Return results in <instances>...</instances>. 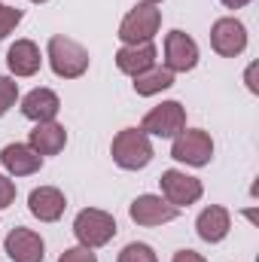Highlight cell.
I'll list each match as a JSON object with an SVG mask.
<instances>
[{
  "mask_svg": "<svg viewBox=\"0 0 259 262\" xmlns=\"http://www.w3.org/2000/svg\"><path fill=\"white\" fill-rule=\"evenodd\" d=\"M3 250L12 262H43V256H46L43 238L37 232H31V229H21V226L6 235Z\"/></svg>",
  "mask_w": 259,
  "mask_h": 262,
  "instance_id": "obj_11",
  "label": "cell"
},
{
  "mask_svg": "<svg viewBox=\"0 0 259 262\" xmlns=\"http://www.w3.org/2000/svg\"><path fill=\"white\" fill-rule=\"evenodd\" d=\"M12 201H15V183H12L6 174H0V210L9 207Z\"/></svg>",
  "mask_w": 259,
  "mask_h": 262,
  "instance_id": "obj_24",
  "label": "cell"
},
{
  "mask_svg": "<svg viewBox=\"0 0 259 262\" xmlns=\"http://www.w3.org/2000/svg\"><path fill=\"white\" fill-rule=\"evenodd\" d=\"M223 6H229V9H241V6H247L250 0H220Z\"/></svg>",
  "mask_w": 259,
  "mask_h": 262,
  "instance_id": "obj_26",
  "label": "cell"
},
{
  "mask_svg": "<svg viewBox=\"0 0 259 262\" xmlns=\"http://www.w3.org/2000/svg\"><path fill=\"white\" fill-rule=\"evenodd\" d=\"M61 110V101L52 89H34L21 98V113L31 122H52Z\"/></svg>",
  "mask_w": 259,
  "mask_h": 262,
  "instance_id": "obj_15",
  "label": "cell"
},
{
  "mask_svg": "<svg viewBox=\"0 0 259 262\" xmlns=\"http://www.w3.org/2000/svg\"><path fill=\"white\" fill-rule=\"evenodd\" d=\"M18 21H21V9H15V6H3V3H0V40H3L6 34H12Z\"/></svg>",
  "mask_w": 259,
  "mask_h": 262,
  "instance_id": "obj_22",
  "label": "cell"
},
{
  "mask_svg": "<svg viewBox=\"0 0 259 262\" xmlns=\"http://www.w3.org/2000/svg\"><path fill=\"white\" fill-rule=\"evenodd\" d=\"M58 262H98V256L89 250V247H70V250H64L61 256H58Z\"/></svg>",
  "mask_w": 259,
  "mask_h": 262,
  "instance_id": "obj_23",
  "label": "cell"
},
{
  "mask_svg": "<svg viewBox=\"0 0 259 262\" xmlns=\"http://www.w3.org/2000/svg\"><path fill=\"white\" fill-rule=\"evenodd\" d=\"M159 183H162V198L168 204H174V207H189L204 192V186H201L198 177H189L186 171H177V168L165 171L159 177Z\"/></svg>",
  "mask_w": 259,
  "mask_h": 262,
  "instance_id": "obj_7",
  "label": "cell"
},
{
  "mask_svg": "<svg viewBox=\"0 0 259 262\" xmlns=\"http://www.w3.org/2000/svg\"><path fill=\"white\" fill-rule=\"evenodd\" d=\"M46 58H49V67L55 70V76H61V79H76L89 70V52L64 34L49 37Z\"/></svg>",
  "mask_w": 259,
  "mask_h": 262,
  "instance_id": "obj_2",
  "label": "cell"
},
{
  "mask_svg": "<svg viewBox=\"0 0 259 262\" xmlns=\"http://www.w3.org/2000/svg\"><path fill=\"white\" fill-rule=\"evenodd\" d=\"M73 235H76V241H79L82 247H89V250L104 247V244H110L113 235H116V220H113V213H107V210L85 207V210H79L76 220H73Z\"/></svg>",
  "mask_w": 259,
  "mask_h": 262,
  "instance_id": "obj_3",
  "label": "cell"
},
{
  "mask_svg": "<svg viewBox=\"0 0 259 262\" xmlns=\"http://www.w3.org/2000/svg\"><path fill=\"white\" fill-rule=\"evenodd\" d=\"M6 64H9V70H12L15 76H34V73L40 70V64H43L37 43H31V40H15V43L9 46V52H6Z\"/></svg>",
  "mask_w": 259,
  "mask_h": 262,
  "instance_id": "obj_17",
  "label": "cell"
},
{
  "mask_svg": "<svg viewBox=\"0 0 259 262\" xmlns=\"http://www.w3.org/2000/svg\"><path fill=\"white\" fill-rule=\"evenodd\" d=\"M229 229H232V216H229V210L220 207V204L204 207V210L198 213V220H195V232H198V238L207 241V244H220V241L229 235Z\"/></svg>",
  "mask_w": 259,
  "mask_h": 262,
  "instance_id": "obj_14",
  "label": "cell"
},
{
  "mask_svg": "<svg viewBox=\"0 0 259 262\" xmlns=\"http://www.w3.org/2000/svg\"><path fill=\"white\" fill-rule=\"evenodd\" d=\"M28 207H31V213H34L40 223H55V220H61V213H64L67 198H64V192L55 189V186H37V189L28 195Z\"/></svg>",
  "mask_w": 259,
  "mask_h": 262,
  "instance_id": "obj_13",
  "label": "cell"
},
{
  "mask_svg": "<svg viewBox=\"0 0 259 262\" xmlns=\"http://www.w3.org/2000/svg\"><path fill=\"white\" fill-rule=\"evenodd\" d=\"M171 262H207V259H204L201 253H195V250H177Z\"/></svg>",
  "mask_w": 259,
  "mask_h": 262,
  "instance_id": "obj_25",
  "label": "cell"
},
{
  "mask_svg": "<svg viewBox=\"0 0 259 262\" xmlns=\"http://www.w3.org/2000/svg\"><path fill=\"white\" fill-rule=\"evenodd\" d=\"M119 262H159V256H156V250H153L149 244L131 241V244H125V247H122Z\"/></svg>",
  "mask_w": 259,
  "mask_h": 262,
  "instance_id": "obj_20",
  "label": "cell"
},
{
  "mask_svg": "<svg viewBox=\"0 0 259 262\" xmlns=\"http://www.w3.org/2000/svg\"><path fill=\"white\" fill-rule=\"evenodd\" d=\"M110 156L119 168L125 171H140L153 162V143H149V134L140 128H122L113 143H110Z\"/></svg>",
  "mask_w": 259,
  "mask_h": 262,
  "instance_id": "obj_1",
  "label": "cell"
},
{
  "mask_svg": "<svg viewBox=\"0 0 259 262\" xmlns=\"http://www.w3.org/2000/svg\"><path fill=\"white\" fill-rule=\"evenodd\" d=\"M159 28H162V9L140 3V6H134L128 15L122 18V25H119V40H122L125 46L153 43V37L159 34Z\"/></svg>",
  "mask_w": 259,
  "mask_h": 262,
  "instance_id": "obj_4",
  "label": "cell"
},
{
  "mask_svg": "<svg viewBox=\"0 0 259 262\" xmlns=\"http://www.w3.org/2000/svg\"><path fill=\"white\" fill-rule=\"evenodd\" d=\"M131 220L137 226H162V223H171L180 216V207L168 204L162 195H137L128 207Z\"/></svg>",
  "mask_w": 259,
  "mask_h": 262,
  "instance_id": "obj_9",
  "label": "cell"
},
{
  "mask_svg": "<svg viewBox=\"0 0 259 262\" xmlns=\"http://www.w3.org/2000/svg\"><path fill=\"white\" fill-rule=\"evenodd\" d=\"M140 3H146V6H156V3H162V0H140Z\"/></svg>",
  "mask_w": 259,
  "mask_h": 262,
  "instance_id": "obj_27",
  "label": "cell"
},
{
  "mask_svg": "<svg viewBox=\"0 0 259 262\" xmlns=\"http://www.w3.org/2000/svg\"><path fill=\"white\" fill-rule=\"evenodd\" d=\"M210 46L223 58H235L247 49V28L238 18H217L210 28Z\"/></svg>",
  "mask_w": 259,
  "mask_h": 262,
  "instance_id": "obj_8",
  "label": "cell"
},
{
  "mask_svg": "<svg viewBox=\"0 0 259 262\" xmlns=\"http://www.w3.org/2000/svg\"><path fill=\"white\" fill-rule=\"evenodd\" d=\"M198 64V43L183 31H171L165 37V67L171 73H186Z\"/></svg>",
  "mask_w": 259,
  "mask_h": 262,
  "instance_id": "obj_10",
  "label": "cell"
},
{
  "mask_svg": "<svg viewBox=\"0 0 259 262\" xmlns=\"http://www.w3.org/2000/svg\"><path fill=\"white\" fill-rule=\"evenodd\" d=\"M64 143H67V131L55 119L52 122H37V128L28 137V146L34 152H40V156H55V152L64 149Z\"/></svg>",
  "mask_w": 259,
  "mask_h": 262,
  "instance_id": "obj_16",
  "label": "cell"
},
{
  "mask_svg": "<svg viewBox=\"0 0 259 262\" xmlns=\"http://www.w3.org/2000/svg\"><path fill=\"white\" fill-rule=\"evenodd\" d=\"M15 98H18V82L9 79V76H0V116L9 113V107L15 104Z\"/></svg>",
  "mask_w": 259,
  "mask_h": 262,
  "instance_id": "obj_21",
  "label": "cell"
},
{
  "mask_svg": "<svg viewBox=\"0 0 259 262\" xmlns=\"http://www.w3.org/2000/svg\"><path fill=\"white\" fill-rule=\"evenodd\" d=\"M171 85H174V73H171L168 67H149V70H143V73L134 76V92H137L140 98L159 95V92H165V89H171Z\"/></svg>",
  "mask_w": 259,
  "mask_h": 262,
  "instance_id": "obj_19",
  "label": "cell"
},
{
  "mask_svg": "<svg viewBox=\"0 0 259 262\" xmlns=\"http://www.w3.org/2000/svg\"><path fill=\"white\" fill-rule=\"evenodd\" d=\"M183 128H186V107L180 101H162L140 122V131L156 137H177Z\"/></svg>",
  "mask_w": 259,
  "mask_h": 262,
  "instance_id": "obj_6",
  "label": "cell"
},
{
  "mask_svg": "<svg viewBox=\"0 0 259 262\" xmlns=\"http://www.w3.org/2000/svg\"><path fill=\"white\" fill-rule=\"evenodd\" d=\"M156 46L153 43H140V46H122L116 52V67L128 76H137L149 67H156Z\"/></svg>",
  "mask_w": 259,
  "mask_h": 262,
  "instance_id": "obj_18",
  "label": "cell"
},
{
  "mask_svg": "<svg viewBox=\"0 0 259 262\" xmlns=\"http://www.w3.org/2000/svg\"><path fill=\"white\" fill-rule=\"evenodd\" d=\"M171 156H174L177 162L192 165V168H204V165L213 159V140H210L207 131H201V128H183L174 137Z\"/></svg>",
  "mask_w": 259,
  "mask_h": 262,
  "instance_id": "obj_5",
  "label": "cell"
},
{
  "mask_svg": "<svg viewBox=\"0 0 259 262\" xmlns=\"http://www.w3.org/2000/svg\"><path fill=\"white\" fill-rule=\"evenodd\" d=\"M31 3H46V0H31Z\"/></svg>",
  "mask_w": 259,
  "mask_h": 262,
  "instance_id": "obj_28",
  "label": "cell"
},
{
  "mask_svg": "<svg viewBox=\"0 0 259 262\" xmlns=\"http://www.w3.org/2000/svg\"><path fill=\"white\" fill-rule=\"evenodd\" d=\"M0 165L12 174V177H31L43 168V156L34 152L28 143H6L0 149Z\"/></svg>",
  "mask_w": 259,
  "mask_h": 262,
  "instance_id": "obj_12",
  "label": "cell"
}]
</instances>
